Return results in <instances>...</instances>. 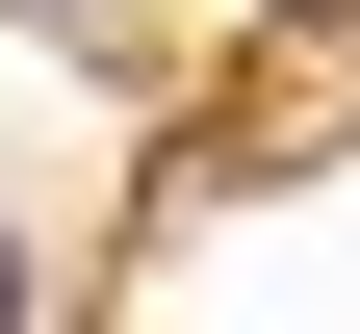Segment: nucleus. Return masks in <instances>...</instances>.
<instances>
[{
	"instance_id": "nucleus-1",
	"label": "nucleus",
	"mask_w": 360,
	"mask_h": 334,
	"mask_svg": "<svg viewBox=\"0 0 360 334\" xmlns=\"http://www.w3.org/2000/svg\"><path fill=\"white\" fill-rule=\"evenodd\" d=\"M0 334H26V257H0Z\"/></svg>"
}]
</instances>
